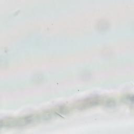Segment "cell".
<instances>
[{
	"instance_id": "7a4b0ae2",
	"label": "cell",
	"mask_w": 134,
	"mask_h": 134,
	"mask_svg": "<svg viewBox=\"0 0 134 134\" xmlns=\"http://www.w3.org/2000/svg\"><path fill=\"white\" fill-rule=\"evenodd\" d=\"M109 101L110 100L109 99H104L100 97H93L79 102L76 105V107L79 109H85L100 104H110Z\"/></svg>"
},
{
	"instance_id": "6da1fadb",
	"label": "cell",
	"mask_w": 134,
	"mask_h": 134,
	"mask_svg": "<svg viewBox=\"0 0 134 134\" xmlns=\"http://www.w3.org/2000/svg\"><path fill=\"white\" fill-rule=\"evenodd\" d=\"M44 120L43 113L14 118H8L1 120V127L4 128L20 127Z\"/></svg>"
}]
</instances>
